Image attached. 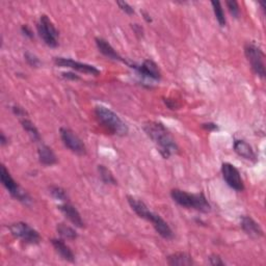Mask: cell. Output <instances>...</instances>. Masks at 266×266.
I'll use <instances>...</instances> for the list:
<instances>
[{
  "label": "cell",
  "instance_id": "cell-24",
  "mask_svg": "<svg viewBox=\"0 0 266 266\" xmlns=\"http://www.w3.org/2000/svg\"><path fill=\"white\" fill-rule=\"evenodd\" d=\"M211 6L213 9V13L215 15L216 20L219 24V26L224 27L227 24V19H226V15L224 12V9L221 7L220 2H211Z\"/></svg>",
  "mask_w": 266,
  "mask_h": 266
},
{
  "label": "cell",
  "instance_id": "cell-23",
  "mask_svg": "<svg viewBox=\"0 0 266 266\" xmlns=\"http://www.w3.org/2000/svg\"><path fill=\"white\" fill-rule=\"evenodd\" d=\"M98 172L100 175L101 180L105 183V184H111V185H117V180L113 176V174L111 173V170L109 168H107L105 165L103 164H99L98 165Z\"/></svg>",
  "mask_w": 266,
  "mask_h": 266
},
{
  "label": "cell",
  "instance_id": "cell-30",
  "mask_svg": "<svg viewBox=\"0 0 266 266\" xmlns=\"http://www.w3.org/2000/svg\"><path fill=\"white\" fill-rule=\"evenodd\" d=\"M12 110H13V112H14V115L17 116V117H19V118L24 119V118L27 117L26 110H25L23 107H21V106L14 105V106L12 107Z\"/></svg>",
  "mask_w": 266,
  "mask_h": 266
},
{
  "label": "cell",
  "instance_id": "cell-14",
  "mask_svg": "<svg viewBox=\"0 0 266 266\" xmlns=\"http://www.w3.org/2000/svg\"><path fill=\"white\" fill-rule=\"evenodd\" d=\"M58 208L61 210V212L76 227L78 228H84V221L80 215V213L78 212L77 209H76L73 205H71L70 203L66 202L63 203L61 205L58 206Z\"/></svg>",
  "mask_w": 266,
  "mask_h": 266
},
{
  "label": "cell",
  "instance_id": "cell-5",
  "mask_svg": "<svg viewBox=\"0 0 266 266\" xmlns=\"http://www.w3.org/2000/svg\"><path fill=\"white\" fill-rule=\"evenodd\" d=\"M244 54L254 73L259 77L264 78L266 75L265 54L262 49L255 43L250 42L246 43L244 46Z\"/></svg>",
  "mask_w": 266,
  "mask_h": 266
},
{
  "label": "cell",
  "instance_id": "cell-6",
  "mask_svg": "<svg viewBox=\"0 0 266 266\" xmlns=\"http://www.w3.org/2000/svg\"><path fill=\"white\" fill-rule=\"evenodd\" d=\"M0 180H2L3 185L6 187V189L13 198L26 205L31 202L29 195L14 180V178L9 172V169L4 164L0 167Z\"/></svg>",
  "mask_w": 266,
  "mask_h": 266
},
{
  "label": "cell",
  "instance_id": "cell-8",
  "mask_svg": "<svg viewBox=\"0 0 266 266\" xmlns=\"http://www.w3.org/2000/svg\"><path fill=\"white\" fill-rule=\"evenodd\" d=\"M61 139L64 145L73 153L77 155H85L86 148L81 139L76 135L74 131L67 127H62L60 129Z\"/></svg>",
  "mask_w": 266,
  "mask_h": 266
},
{
  "label": "cell",
  "instance_id": "cell-4",
  "mask_svg": "<svg viewBox=\"0 0 266 266\" xmlns=\"http://www.w3.org/2000/svg\"><path fill=\"white\" fill-rule=\"evenodd\" d=\"M36 30L43 42L50 48L59 46L60 32L47 15H42L36 23Z\"/></svg>",
  "mask_w": 266,
  "mask_h": 266
},
{
  "label": "cell",
  "instance_id": "cell-7",
  "mask_svg": "<svg viewBox=\"0 0 266 266\" xmlns=\"http://www.w3.org/2000/svg\"><path fill=\"white\" fill-rule=\"evenodd\" d=\"M9 230L14 237L27 244H37L41 241L40 233L26 223H14L9 227Z\"/></svg>",
  "mask_w": 266,
  "mask_h": 266
},
{
  "label": "cell",
  "instance_id": "cell-18",
  "mask_svg": "<svg viewBox=\"0 0 266 266\" xmlns=\"http://www.w3.org/2000/svg\"><path fill=\"white\" fill-rule=\"evenodd\" d=\"M127 201H128V204L130 205L132 210L136 212V214L139 217L148 220L152 211H150V209L148 208V206L142 200L132 197V196H128Z\"/></svg>",
  "mask_w": 266,
  "mask_h": 266
},
{
  "label": "cell",
  "instance_id": "cell-12",
  "mask_svg": "<svg viewBox=\"0 0 266 266\" xmlns=\"http://www.w3.org/2000/svg\"><path fill=\"white\" fill-rule=\"evenodd\" d=\"M148 221H151L152 225H153L155 231L163 238L166 240H170L174 238V233L173 230L170 229V227L168 226V224L158 214L154 213V212H151Z\"/></svg>",
  "mask_w": 266,
  "mask_h": 266
},
{
  "label": "cell",
  "instance_id": "cell-9",
  "mask_svg": "<svg viewBox=\"0 0 266 266\" xmlns=\"http://www.w3.org/2000/svg\"><path fill=\"white\" fill-rule=\"evenodd\" d=\"M221 174L226 183L236 192H242L244 183L239 170L231 163L225 162L221 164Z\"/></svg>",
  "mask_w": 266,
  "mask_h": 266
},
{
  "label": "cell",
  "instance_id": "cell-33",
  "mask_svg": "<svg viewBox=\"0 0 266 266\" xmlns=\"http://www.w3.org/2000/svg\"><path fill=\"white\" fill-rule=\"evenodd\" d=\"M21 31L25 36L29 37V39H32L33 37V31L31 30V28L27 24H24L21 26Z\"/></svg>",
  "mask_w": 266,
  "mask_h": 266
},
{
  "label": "cell",
  "instance_id": "cell-25",
  "mask_svg": "<svg viewBox=\"0 0 266 266\" xmlns=\"http://www.w3.org/2000/svg\"><path fill=\"white\" fill-rule=\"evenodd\" d=\"M49 192H50V195L58 201H62L64 203L68 202L69 200V197L66 193V191L64 188H62L61 186H58V185H51L49 187Z\"/></svg>",
  "mask_w": 266,
  "mask_h": 266
},
{
  "label": "cell",
  "instance_id": "cell-16",
  "mask_svg": "<svg viewBox=\"0 0 266 266\" xmlns=\"http://www.w3.org/2000/svg\"><path fill=\"white\" fill-rule=\"evenodd\" d=\"M233 149L235 151V153L246 159V160H250V161H257V155L255 153V151L253 149V147L246 143L243 140H235L234 144H233Z\"/></svg>",
  "mask_w": 266,
  "mask_h": 266
},
{
  "label": "cell",
  "instance_id": "cell-29",
  "mask_svg": "<svg viewBox=\"0 0 266 266\" xmlns=\"http://www.w3.org/2000/svg\"><path fill=\"white\" fill-rule=\"evenodd\" d=\"M209 264L213 265V266H224V265H226V263L223 261L220 256L216 255V254H212L210 257H209Z\"/></svg>",
  "mask_w": 266,
  "mask_h": 266
},
{
  "label": "cell",
  "instance_id": "cell-17",
  "mask_svg": "<svg viewBox=\"0 0 266 266\" xmlns=\"http://www.w3.org/2000/svg\"><path fill=\"white\" fill-rule=\"evenodd\" d=\"M50 242L54 248L55 252L62 257V259H64L65 261H68V262H74L75 261V255H74L73 251L70 249V246L63 239L52 238L50 240Z\"/></svg>",
  "mask_w": 266,
  "mask_h": 266
},
{
  "label": "cell",
  "instance_id": "cell-32",
  "mask_svg": "<svg viewBox=\"0 0 266 266\" xmlns=\"http://www.w3.org/2000/svg\"><path fill=\"white\" fill-rule=\"evenodd\" d=\"M131 27L133 29V31H135V33L137 34V36L139 37H143L144 36V28L140 25V24H131Z\"/></svg>",
  "mask_w": 266,
  "mask_h": 266
},
{
  "label": "cell",
  "instance_id": "cell-31",
  "mask_svg": "<svg viewBox=\"0 0 266 266\" xmlns=\"http://www.w3.org/2000/svg\"><path fill=\"white\" fill-rule=\"evenodd\" d=\"M62 76L65 78V79H68V80H73V81H77V80H80V77L78 75H76L72 72H64L62 73Z\"/></svg>",
  "mask_w": 266,
  "mask_h": 266
},
{
  "label": "cell",
  "instance_id": "cell-35",
  "mask_svg": "<svg viewBox=\"0 0 266 266\" xmlns=\"http://www.w3.org/2000/svg\"><path fill=\"white\" fill-rule=\"evenodd\" d=\"M202 127L207 130V131H214V130H217L218 129V126L214 123H211V122H209V123H204L202 124Z\"/></svg>",
  "mask_w": 266,
  "mask_h": 266
},
{
  "label": "cell",
  "instance_id": "cell-21",
  "mask_svg": "<svg viewBox=\"0 0 266 266\" xmlns=\"http://www.w3.org/2000/svg\"><path fill=\"white\" fill-rule=\"evenodd\" d=\"M21 125L32 142L34 143L41 142V135H40L39 130H37V128L34 126V124L29 119L27 118L21 119Z\"/></svg>",
  "mask_w": 266,
  "mask_h": 266
},
{
  "label": "cell",
  "instance_id": "cell-34",
  "mask_svg": "<svg viewBox=\"0 0 266 266\" xmlns=\"http://www.w3.org/2000/svg\"><path fill=\"white\" fill-rule=\"evenodd\" d=\"M164 101V103H165V105L169 108V109H178V104H177V102L175 101V100H173V99H164L163 100Z\"/></svg>",
  "mask_w": 266,
  "mask_h": 266
},
{
  "label": "cell",
  "instance_id": "cell-13",
  "mask_svg": "<svg viewBox=\"0 0 266 266\" xmlns=\"http://www.w3.org/2000/svg\"><path fill=\"white\" fill-rule=\"evenodd\" d=\"M240 227H241V229L243 230V232L248 236H250L251 238L258 239V238H261L264 236V232L262 230L261 226L255 219H253L251 216H248V215L241 216Z\"/></svg>",
  "mask_w": 266,
  "mask_h": 266
},
{
  "label": "cell",
  "instance_id": "cell-15",
  "mask_svg": "<svg viewBox=\"0 0 266 266\" xmlns=\"http://www.w3.org/2000/svg\"><path fill=\"white\" fill-rule=\"evenodd\" d=\"M95 42H96V46H97L98 50H99L104 56H106L107 59L127 64V62L115 50V48H113L105 39H103V37L97 36L96 39H95Z\"/></svg>",
  "mask_w": 266,
  "mask_h": 266
},
{
  "label": "cell",
  "instance_id": "cell-36",
  "mask_svg": "<svg viewBox=\"0 0 266 266\" xmlns=\"http://www.w3.org/2000/svg\"><path fill=\"white\" fill-rule=\"evenodd\" d=\"M0 144H2L3 147H5V146H7L9 144V138L6 137V135H5L4 132L0 133Z\"/></svg>",
  "mask_w": 266,
  "mask_h": 266
},
{
  "label": "cell",
  "instance_id": "cell-3",
  "mask_svg": "<svg viewBox=\"0 0 266 266\" xmlns=\"http://www.w3.org/2000/svg\"><path fill=\"white\" fill-rule=\"evenodd\" d=\"M170 197H172L174 202L186 209H195V210L203 213L211 211V205L209 204L208 200L202 193L189 194L181 191V189L174 188L170 191Z\"/></svg>",
  "mask_w": 266,
  "mask_h": 266
},
{
  "label": "cell",
  "instance_id": "cell-28",
  "mask_svg": "<svg viewBox=\"0 0 266 266\" xmlns=\"http://www.w3.org/2000/svg\"><path fill=\"white\" fill-rule=\"evenodd\" d=\"M117 5L121 9V11H123L125 14H127L129 16L135 15V9H133L128 3H126V2H118Z\"/></svg>",
  "mask_w": 266,
  "mask_h": 266
},
{
  "label": "cell",
  "instance_id": "cell-37",
  "mask_svg": "<svg viewBox=\"0 0 266 266\" xmlns=\"http://www.w3.org/2000/svg\"><path fill=\"white\" fill-rule=\"evenodd\" d=\"M142 14H143V16H144V19H145V20H146L148 23H151V22H152V18H151V16H150L147 12L143 11Z\"/></svg>",
  "mask_w": 266,
  "mask_h": 266
},
{
  "label": "cell",
  "instance_id": "cell-2",
  "mask_svg": "<svg viewBox=\"0 0 266 266\" xmlns=\"http://www.w3.org/2000/svg\"><path fill=\"white\" fill-rule=\"evenodd\" d=\"M95 115H96L98 122L112 135L119 137H125L128 135L129 128L127 124L110 108L104 105H97L95 107Z\"/></svg>",
  "mask_w": 266,
  "mask_h": 266
},
{
  "label": "cell",
  "instance_id": "cell-19",
  "mask_svg": "<svg viewBox=\"0 0 266 266\" xmlns=\"http://www.w3.org/2000/svg\"><path fill=\"white\" fill-rule=\"evenodd\" d=\"M37 156H39V161L46 166H51L58 162V157H56L53 150L47 145H41L37 149Z\"/></svg>",
  "mask_w": 266,
  "mask_h": 266
},
{
  "label": "cell",
  "instance_id": "cell-10",
  "mask_svg": "<svg viewBox=\"0 0 266 266\" xmlns=\"http://www.w3.org/2000/svg\"><path fill=\"white\" fill-rule=\"evenodd\" d=\"M54 64L58 67H63V68H70L72 70L78 71L80 73L88 74V75H94V76H99L101 74L100 70L97 69L95 66L76 62L72 59H67V58H54Z\"/></svg>",
  "mask_w": 266,
  "mask_h": 266
},
{
  "label": "cell",
  "instance_id": "cell-1",
  "mask_svg": "<svg viewBox=\"0 0 266 266\" xmlns=\"http://www.w3.org/2000/svg\"><path fill=\"white\" fill-rule=\"evenodd\" d=\"M144 131L157 146L159 153L163 158L167 159L173 154L178 153V145L162 123L148 122L144 125Z\"/></svg>",
  "mask_w": 266,
  "mask_h": 266
},
{
  "label": "cell",
  "instance_id": "cell-11",
  "mask_svg": "<svg viewBox=\"0 0 266 266\" xmlns=\"http://www.w3.org/2000/svg\"><path fill=\"white\" fill-rule=\"evenodd\" d=\"M130 68L135 69L144 78L155 81L161 78V72L158 65L152 60H146L142 65H130Z\"/></svg>",
  "mask_w": 266,
  "mask_h": 266
},
{
  "label": "cell",
  "instance_id": "cell-26",
  "mask_svg": "<svg viewBox=\"0 0 266 266\" xmlns=\"http://www.w3.org/2000/svg\"><path fill=\"white\" fill-rule=\"evenodd\" d=\"M24 59H25L26 63L32 68H40L41 65H42L40 59L37 58L35 54H33V53L29 52V51H26L24 53Z\"/></svg>",
  "mask_w": 266,
  "mask_h": 266
},
{
  "label": "cell",
  "instance_id": "cell-22",
  "mask_svg": "<svg viewBox=\"0 0 266 266\" xmlns=\"http://www.w3.org/2000/svg\"><path fill=\"white\" fill-rule=\"evenodd\" d=\"M56 231H58L59 235L63 239L66 240H75L78 238V233L75 231V229L64 223L58 224V226H56Z\"/></svg>",
  "mask_w": 266,
  "mask_h": 266
},
{
  "label": "cell",
  "instance_id": "cell-27",
  "mask_svg": "<svg viewBox=\"0 0 266 266\" xmlns=\"http://www.w3.org/2000/svg\"><path fill=\"white\" fill-rule=\"evenodd\" d=\"M226 6H227L228 10H229L230 14L234 18H236V19L239 18V16H240V9H239V6H238L237 2H235V0H227Z\"/></svg>",
  "mask_w": 266,
  "mask_h": 266
},
{
  "label": "cell",
  "instance_id": "cell-20",
  "mask_svg": "<svg viewBox=\"0 0 266 266\" xmlns=\"http://www.w3.org/2000/svg\"><path fill=\"white\" fill-rule=\"evenodd\" d=\"M166 262L170 266H191L195 264L193 257L183 252H178L169 255L166 258Z\"/></svg>",
  "mask_w": 266,
  "mask_h": 266
}]
</instances>
